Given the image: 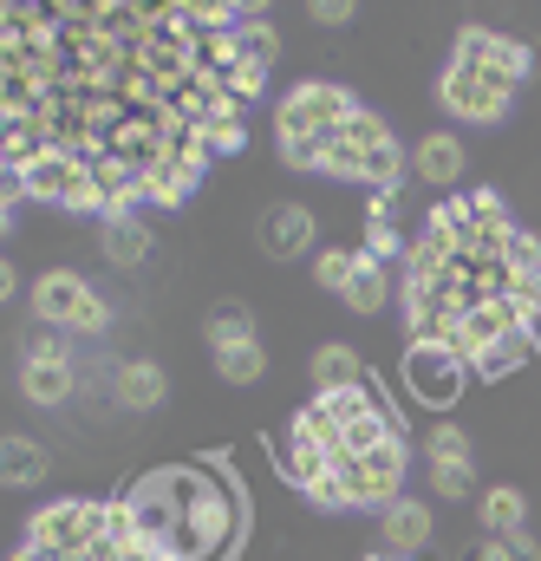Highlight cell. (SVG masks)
Segmentation results:
<instances>
[{"instance_id":"cell-1","label":"cell","mask_w":541,"mask_h":561,"mask_svg":"<svg viewBox=\"0 0 541 561\" xmlns=\"http://www.w3.org/2000/svg\"><path fill=\"white\" fill-rule=\"evenodd\" d=\"M222 7L13 0L0 13V131L13 196L85 216L176 209L235 157L242 92L216 53Z\"/></svg>"},{"instance_id":"cell-2","label":"cell","mask_w":541,"mask_h":561,"mask_svg":"<svg viewBox=\"0 0 541 561\" xmlns=\"http://www.w3.org/2000/svg\"><path fill=\"white\" fill-rule=\"evenodd\" d=\"M405 333L503 379L541 333V249L496 190L444 196L405 255Z\"/></svg>"},{"instance_id":"cell-3","label":"cell","mask_w":541,"mask_h":561,"mask_svg":"<svg viewBox=\"0 0 541 561\" xmlns=\"http://www.w3.org/2000/svg\"><path fill=\"white\" fill-rule=\"evenodd\" d=\"M274 463L293 490L326 510H392L405 483V437L379 405L372 386L359 392H313L274 444Z\"/></svg>"},{"instance_id":"cell-4","label":"cell","mask_w":541,"mask_h":561,"mask_svg":"<svg viewBox=\"0 0 541 561\" xmlns=\"http://www.w3.org/2000/svg\"><path fill=\"white\" fill-rule=\"evenodd\" d=\"M274 131H280V157L293 170H320V176H339V183H372V196L399 190V170H405L399 138L333 79H300L280 99Z\"/></svg>"},{"instance_id":"cell-5","label":"cell","mask_w":541,"mask_h":561,"mask_svg":"<svg viewBox=\"0 0 541 561\" xmlns=\"http://www.w3.org/2000/svg\"><path fill=\"white\" fill-rule=\"evenodd\" d=\"M118 503L131 510L137 536L163 561H222L242 536L235 483L203 463H163V470L137 477Z\"/></svg>"},{"instance_id":"cell-6","label":"cell","mask_w":541,"mask_h":561,"mask_svg":"<svg viewBox=\"0 0 541 561\" xmlns=\"http://www.w3.org/2000/svg\"><path fill=\"white\" fill-rule=\"evenodd\" d=\"M13 561H163V556L137 536L125 503L59 496V503L33 510V523H26Z\"/></svg>"},{"instance_id":"cell-7","label":"cell","mask_w":541,"mask_h":561,"mask_svg":"<svg viewBox=\"0 0 541 561\" xmlns=\"http://www.w3.org/2000/svg\"><path fill=\"white\" fill-rule=\"evenodd\" d=\"M216 53H222V72H229V85H235L242 99H262V85H268L274 59H280V39H274V26L262 20V13H249V7H222Z\"/></svg>"},{"instance_id":"cell-8","label":"cell","mask_w":541,"mask_h":561,"mask_svg":"<svg viewBox=\"0 0 541 561\" xmlns=\"http://www.w3.org/2000/svg\"><path fill=\"white\" fill-rule=\"evenodd\" d=\"M33 313H39V327H53V333H79V340H92V333H105V300H99V287L85 275H72V268H46V275L33 280Z\"/></svg>"},{"instance_id":"cell-9","label":"cell","mask_w":541,"mask_h":561,"mask_svg":"<svg viewBox=\"0 0 541 561\" xmlns=\"http://www.w3.org/2000/svg\"><path fill=\"white\" fill-rule=\"evenodd\" d=\"M450 59L470 66V72H483V79H496V85H509V92H516V85L529 79V66H536V53H529L522 39L496 33V26H463Z\"/></svg>"},{"instance_id":"cell-10","label":"cell","mask_w":541,"mask_h":561,"mask_svg":"<svg viewBox=\"0 0 541 561\" xmlns=\"http://www.w3.org/2000/svg\"><path fill=\"white\" fill-rule=\"evenodd\" d=\"M437 99H444V112L463 118V125H503L509 105H516L509 85H496V79H483V72H470V66H457V59H450V72H444Z\"/></svg>"},{"instance_id":"cell-11","label":"cell","mask_w":541,"mask_h":561,"mask_svg":"<svg viewBox=\"0 0 541 561\" xmlns=\"http://www.w3.org/2000/svg\"><path fill=\"white\" fill-rule=\"evenodd\" d=\"M476 373L457 359V353H444V346H424V340H411L405 346V386L424 399V405H457L463 399V386H470Z\"/></svg>"},{"instance_id":"cell-12","label":"cell","mask_w":541,"mask_h":561,"mask_svg":"<svg viewBox=\"0 0 541 561\" xmlns=\"http://www.w3.org/2000/svg\"><path fill=\"white\" fill-rule=\"evenodd\" d=\"M72 386H79V359L66 340H33L20 353V392L33 405H59V399H72Z\"/></svg>"},{"instance_id":"cell-13","label":"cell","mask_w":541,"mask_h":561,"mask_svg":"<svg viewBox=\"0 0 541 561\" xmlns=\"http://www.w3.org/2000/svg\"><path fill=\"white\" fill-rule=\"evenodd\" d=\"M262 242H268L274 262H293V255L313 242V216H307L300 203H274L268 222H262Z\"/></svg>"},{"instance_id":"cell-14","label":"cell","mask_w":541,"mask_h":561,"mask_svg":"<svg viewBox=\"0 0 541 561\" xmlns=\"http://www.w3.org/2000/svg\"><path fill=\"white\" fill-rule=\"evenodd\" d=\"M359 386H372L366 379V359L353 353V346H320L313 353V392H359Z\"/></svg>"},{"instance_id":"cell-15","label":"cell","mask_w":541,"mask_h":561,"mask_svg":"<svg viewBox=\"0 0 541 561\" xmlns=\"http://www.w3.org/2000/svg\"><path fill=\"white\" fill-rule=\"evenodd\" d=\"M411 163H417L424 183H463V138L457 131H430V138H417Z\"/></svg>"},{"instance_id":"cell-16","label":"cell","mask_w":541,"mask_h":561,"mask_svg":"<svg viewBox=\"0 0 541 561\" xmlns=\"http://www.w3.org/2000/svg\"><path fill=\"white\" fill-rule=\"evenodd\" d=\"M476 516H483L490 536H522V529H529V496H522L516 483H496V490L476 496Z\"/></svg>"},{"instance_id":"cell-17","label":"cell","mask_w":541,"mask_h":561,"mask_svg":"<svg viewBox=\"0 0 541 561\" xmlns=\"http://www.w3.org/2000/svg\"><path fill=\"white\" fill-rule=\"evenodd\" d=\"M112 392H118V405H131V412H150V405H163L170 379H163V366H150V359H131V366H118V373H112Z\"/></svg>"},{"instance_id":"cell-18","label":"cell","mask_w":541,"mask_h":561,"mask_svg":"<svg viewBox=\"0 0 541 561\" xmlns=\"http://www.w3.org/2000/svg\"><path fill=\"white\" fill-rule=\"evenodd\" d=\"M430 542V510L417 503V496H399L392 510H385V549H399V556H417Z\"/></svg>"},{"instance_id":"cell-19","label":"cell","mask_w":541,"mask_h":561,"mask_svg":"<svg viewBox=\"0 0 541 561\" xmlns=\"http://www.w3.org/2000/svg\"><path fill=\"white\" fill-rule=\"evenodd\" d=\"M203 340H209V353H235V346H255L262 333H255V313L249 307H216L209 327H203Z\"/></svg>"},{"instance_id":"cell-20","label":"cell","mask_w":541,"mask_h":561,"mask_svg":"<svg viewBox=\"0 0 541 561\" xmlns=\"http://www.w3.org/2000/svg\"><path fill=\"white\" fill-rule=\"evenodd\" d=\"M105 255H112L118 268L150 262V229H143V216H112V222H105Z\"/></svg>"},{"instance_id":"cell-21","label":"cell","mask_w":541,"mask_h":561,"mask_svg":"<svg viewBox=\"0 0 541 561\" xmlns=\"http://www.w3.org/2000/svg\"><path fill=\"white\" fill-rule=\"evenodd\" d=\"M353 313H379L385 307V262H372L366 249H359V262H353V280H346V294H339Z\"/></svg>"},{"instance_id":"cell-22","label":"cell","mask_w":541,"mask_h":561,"mask_svg":"<svg viewBox=\"0 0 541 561\" xmlns=\"http://www.w3.org/2000/svg\"><path fill=\"white\" fill-rule=\"evenodd\" d=\"M46 463H53V457H46V444H39V437H26V431H13V437H7V483H13V490L46 483Z\"/></svg>"},{"instance_id":"cell-23","label":"cell","mask_w":541,"mask_h":561,"mask_svg":"<svg viewBox=\"0 0 541 561\" xmlns=\"http://www.w3.org/2000/svg\"><path fill=\"white\" fill-rule=\"evenodd\" d=\"M216 373H222L229 386H255V379L268 373V353H262V340H255V346H235V353H216Z\"/></svg>"},{"instance_id":"cell-24","label":"cell","mask_w":541,"mask_h":561,"mask_svg":"<svg viewBox=\"0 0 541 561\" xmlns=\"http://www.w3.org/2000/svg\"><path fill=\"white\" fill-rule=\"evenodd\" d=\"M470 561H541V542L529 529H522V536H490V542H476Z\"/></svg>"},{"instance_id":"cell-25","label":"cell","mask_w":541,"mask_h":561,"mask_svg":"<svg viewBox=\"0 0 541 561\" xmlns=\"http://www.w3.org/2000/svg\"><path fill=\"white\" fill-rule=\"evenodd\" d=\"M430 490L450 496V503L476 496V463H430Z\"/></svg>"},{"instance_id":"cell-26","label":"cell","mask_w":541,"mask_h":561,"mask_svg":"<svg viewBox=\"0 0 541 561\" xmlns=\"http://www.w3.org/2000/svg\"><path fill=\"white\" fill-rule=\"evenodd\" d=\"M424 450H430V463H476V457H470V437H463V424H437Z\"/></svg>"},{"instance_id":"cell-27","label":"cell","mask_w":541,"mask_h":561,"mask_svg":"<svg viewBox=\"0 0 541 561\" xmlns=\"http://www.w3.org/2000/svg\"><path fill=\"white\" fill-rule=\"evenodd\" d=\"M353 262H359V249H326V255L313 262V280H320V287H333V294H346V280H353Z\"/></svg>"},{"instance_id":"cell-28","label":"cell","mask_w":541,"mask_h":561,"mask_svg":"<svg viewBox=\"0 0 541 561\" xmlns=\"http://www.w3.org/2000/svg\"><path fill=\"white\" fill-rule=\"evenodd\" d=\"M366 255L372 262H392L399 255V229L392 222H366Z\"/></svg>"},{"instance_id":"cell-29","label":"cell","mask_w":541,"mask_h":561,"mask_svg":"<svg viewBox=\"0 0 541 561\" xmlns=\"http://www.w3.org/2000/svg\"><path fill=\"white\" fill-rule=\"evenodd\" d=\"M366 561H411V556H399V549H379V556H366Z\"/></svg>"}]
</instances>
